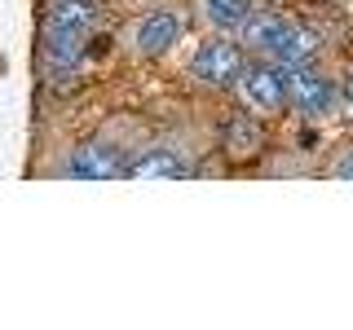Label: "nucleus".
<instances>
[{"label":"nucleus","mask_w":353,"mask_h":330,"mask_svg":"<svg viewBox=\"0 0 353 330\" xmlns=\"http://www.w3.org/2000/svg\"><path fill=\"white\" fill-rule=\"evenodd\" d=\"M243 49L252 58H265V62H279V66H301V62H314L318 53V40L305 22H296L292 14H252V22L239 31Z\"/></svg>","instance_id":"1"},{"label":"nucleus","mask_w":353,"mask_h":330,"mask_svg":"<svg viewBox=\"0 0 353 330\" xmlns=\"http://www.w3.org/2000/svg\"><path fill=\"white\" fill-rule=\"evenodd\" d=\"M93 27H97L93 0H53L49 18H44V58L53 66H71L84 53Z\"/></svg>","instance_id":"2"},{"label":"nucleus","mask_w":353,"mask_h":330,"mask_svg":"<svg viewBox=\"0 0 353 330\" xmlns=\"http://www.w3.org/2000/svg\"><path fill=\"white\" fill-rule=\"evenodd\" d=\"M243 66H248V53H243V40L234 36H221V31H208L203 40L190 49L185 58V75L199 84V88H234Z\"/></svg>","instance_id":"3"},{"label":"nucleus","mask_w":353,"mask_h":330,"mask_svg":"<svg viewBox=\"0 0 353 330\" xmlns=\"http://www.w3.org/2000/svg\"><path fill=\"white\" fill-rule=\"evenodd\" d=\"M287 106L301 119H314L323 124L340 110V80H331L327 71H318L314 62L287 66Z\"/></svg>","instance_id":"4"},{"label":"nucleus","mask_w":353,"mask_h":330,"mask_svg":"<svg viewBox=\"0 0 353 330\" xmlns=\"http://www.w3.org/2000/svg\"><path fill=\"white\" fill-rule=\"evenodd\" d=\"M181 36H185V14L163 5V9H146L141 18H132L128 31H124V44H128L132 58L154 62V58H168L176 44H181Z\"/></svg>","instance_id":"5"},{"label":"nucleus","mask_w":353,"mask_h":330,"mask_svg":"<svg viewBox=\"0 0 353 330\" xmlns=\"http://www.w3.org/2000/svg\"><path fill=\"white\" fill-rule=\"evenodd\" d=\"M234 93H239L243 110H248V115H256V119L283 115V110H287V66L265 62V58H252L248 66H243Z\"/></svg>","instance_id":"6"},{"label":"nucleus","mask_w":353,"mask_h":330,"mask_svg":"<svg viewBox=\"0 0 353 330\" xmlns=\"http://www.w3.org/2000/svg\"><path fill=\"white\" fill-rule=\"evenodd\" d=\"M62 176H71V181H124L128 159L110 141H84V146H75L66 154Z\"/></svg>","instance_id":"7"},{"label":"nucleus","mask_w":353,"mask_h":330,"mask_svg":"<svg viewBox=\"0 0 353 330\" xmlns=\"http://www.w3.org/2000/svg\"><path fill=\"white\" fill-rule=\"evenodd\" d=\"M181 176H190V163H185L181 150L150 146V150H141L137 159H128L124 181H181Z\"/></svg>","instance_id":"8"},{"label":"nucleus","mask_w":353,"mask_h":330,"mask_svg":"<svg viewBox=\"0 0 353 330\" xmlns=\"http://www.w3.org/2000/svg\"><path fill=\"white\" fill-rule=\"evenodd\" d=\"M194 18L203 22L208 31H221V36H239L243 27L256 14V0H194Z\"/></svg>","instance_id":"9"},{"label":"nucleus","mask_w":353,"mask_h":330,"mask_svg":"<svg viewBox=\"0 0 353 330\" xmlns=\"http://www.w3.org/2000/svg\"><path fill=\"white\" fill-rule=\"evenodd\" d=\"M331 176H336V181H353V146H345L331 159Z\"/></svg>","instance_id":"10"},{"label":"nucleus","mask_w":353,"mask_h":330,"mask_svg":"<svg viewBox=\"0 0 353 330\" xmlns=\"http://www.w3.org/2000/svg\"><path fill=\"white\" fill-rule=\"evenodd\" d=\"M340 106H345L349 115H353V71L345 75V80H340Z\"/></svg>","instance_id":"11"}]
</instances>
